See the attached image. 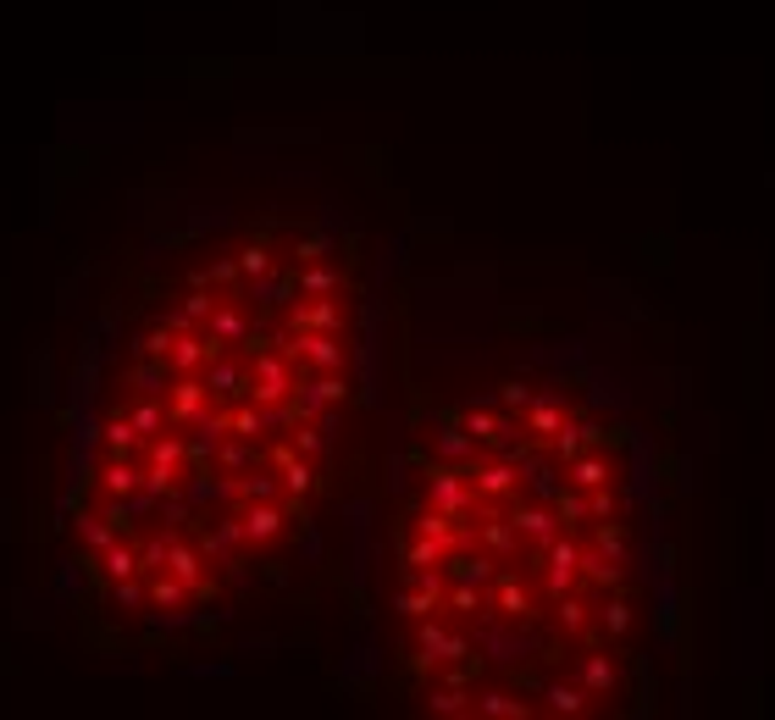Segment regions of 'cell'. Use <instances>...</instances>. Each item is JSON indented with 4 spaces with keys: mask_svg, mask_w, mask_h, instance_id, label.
<instances>
[{
    "mask_svg": "<svg viewBox=\"0 0 775 720\" xmlns=\"http://www.w3.org/2000/svg\"><path fill=\"white\" fill-rule=\"evenodd\" d=\"M377 410L366 233L327 205L205 211L84 333L50 582L111 660L222 654L327 560Z\"/></svg>",
    "mask_w": 775,
    "mask_h": 720,
    "instance_id": "1",
    "label": "cell"
},
{
    "mask_svg": "<svg viewBox=\"0 0 775 720\" xmlns=\"http://www.w3.org/2000/svg\"><path fill=\"white\" fill-rule=\"evenodd\" d=\"M366 604L382 693L416 715H648L681 621L654 432L549 349L416 388Z\"/></svg>",
    "mask_w": 775,
    "mask_h": 720,
    "instance_id": "2",
    "label": "cell"
}]
</instances>
